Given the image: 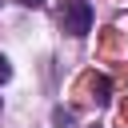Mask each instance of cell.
<instances>
[{"label": "cell", "instance_id": "cell-3", "mask_svg": "<svg viewBox=\"0 0 128 128\" xmlns=\"http://www.w3.org/2000/svg\"><path fill=\"white\" fill-rule=\"evenodd\" d=\"M8 76H12V64H8V56H4V52H0V84H4V80H8Z\"/></svg>", "mask_w": 128, "mask_h": 128}, {"label": "cell", "instance_id": "cell-4", "mask_svg": "<svg viewBox=\"0 0 128 128\" xmlns=\"http://www.w3.org/2000/svg\"><path fill=\"white\" fill-rule=\"evenodd\" d=\"M20 4H24V8H40L44 0H20Z\"/></svg>", "mask_w": 128, "mask_h": 128}, {"label": "cell", "instance_id": "cell-2", "mask_svg": "<svg viewBox=\"0 0 128 128\" xmlns=\"http://www.w3.org/2000/svg\"><path fill=\"white\" fill-rule=\"evenodd\" d=\"M92 100H96V104H108V80H104V76L92 80Z\"/></svg>", "mask_w": 128, "mask_h": 128}, {"label": "cell", "instance_id": "cell-1", "mask_svg": "<svg viewBox=\"0 0 128 128\" xmlns=\"http://www.w3.org/2000/svg\"><path fill=\"white\" fill-rule=\"evenodd\" d=\"M60 28L68 36H88L92 32V8H88V0H64L60 4Z\"/></svg>", "mask_w": 128, "mask_h": 128}, {"label": "cell", "instance_id": "cell-5", "mask_svg": "<svg viewBox=\"0 0 128 128\" xmlns=\"http://www.w3.org/2000/svg\"><path fill=\"white\" fill-rule=\"evenodd\" d=\"M0 108H4V104H0Z\"/></svg>", "mask_w": 128, "mask_h": 128}]
</instances>
